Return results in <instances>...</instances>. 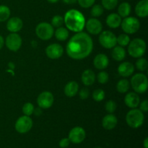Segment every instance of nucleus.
<instances>
[{"label": "nucleus", "instance_id": "9d476101", "mask_svg": "<svg viewBox=\"0 0 148 148\" xmlns=\"http://www.w3.org/2000/svg\"><path fill=\"white\" fill-rule=\"evenodd\" d=\"M21 37L16 33H12L7 36L5 40L6 46L12 51H17L22 46Z\"/></svg>", "mask_w": 148, "mask_h": 148}, {"label": "nucleus", "instance_id": "393cba45", "mask_svg": "<svg viewBox=\"0 0 148 148\" xmlns=\"http://www.w3.org/2000/svg\"><path fill=\"white\" fill-rule=\"evenodd\" d=\"M132 7L128 2H122L118 8V13L121 17H128L131 13Z\"/></svg>", "mask_w": 148, "mask_h": 148}, {"label": "nucleus", "instance_id": "f257e3e1", "mask_svg": "<svg viewBox=\"0 0 148 148\" xmlns=\"http://www.w3.org/2000/svg\"><path fill=\"white\" fill-rule=\"evenodd\" d=\"M93 42L86 33L79 32L74 35L66 45V53L71 59L80 60L88 57L92 51Z\"/></svg>", "mask_w": 148, "mask_h": 148}, {"label": "nucleus", "instance_id": "6e6552de", "mask_svg": "<svg viewBox=\"0 0 148 148\" xmlns=\"http://www.w3.org/2000/svg\"><path fill=\"white\" fill-rule=\"evenodd\" d=\"M99 43L105 49H113L116 43V36L109 30L101 32L99 36Z\"/></svg>", "mask_w": 148, "mask_h": 148}, {"label": "nucleus", "instance_id": "c85d7f7f", "mask_svg": "<svg viewBox=\"0 0 148 148\" xmlns=\"http://www.w3.org/2000/svg\"><path fill=\"white\" fill-rule=\"evenodd\" d=\"M130 42V38L127 33L120 34L118 37H116V43L121 47H125L128 46Z\"/></svg>", "mask_w": 148, "mask_h": 148}, {"label": "nucleus", "instance_id": "ea45409f", "mask_svg": "<svg viewBox=\"0 0 148 148\" xmlns=\"http://www.w3.org/2000/svg\"><path fill=\"white\" fill-rule=\"evenodd\" d=\"M69 144H70V141H69V138H63L59 141V147L61 148H66L69 147Z\"/></svg>", "mask_w": 148, "mask_h": 148}, {"label": "nucleus", "instance_id": "79ce46f5", "mask_svg": "<svg viewBox=\"0 0 148 148\" xmlns=\"http://www.w3.org/2000/svg\"><path fill=\"white\" fill-rule=\"evenodd\" d=\"M33 114L36 116H39L42 114V108L40 107H38V108H34V111H33Z\"/></svg>", "mask_w": 148, "mask_h": 148}, {"label": "nucleus", "instance_id": "20e7f679", "mask_svg": "<svg viewBox=\"0 0 148 148\" xmlns=\"http://www.w3.org/2000/svg\"><path fill=\"white\" fill-rule=\"evenodd\" d=\"M128 53L133 58H140L146 51V43L141 38H134L130 40L128 45Z\"/></svg>", "mask_w": 148, "mask_h": 148}, {"label": "nucleus", "instance_id": "a19ab883", "mask_svg": "<svg viewBox=\"0 0 148 148\" xmlns=\"http://www.w3.org/2000/svg\"><path fill=\"white\" fill-rule=\"evenodd\" d=\"M140 110H141L143 112H147L148 111V101L145 100L143 102L140 103Z\"/></svg>", "mask_w": 148, "mask_h": 148}, {"label": "nucleus", "instance_id": "39448f33", "mask_svg": "<svg viewBox=\"0 0 148 148\" xmlns=\"http://www.w3.org/2000/svg\"><path fill=\"white\" fill-rule=\"evenodd\" d=\"M131 85L137 93H145L148 88L147 76L143 73H137L131 79Z\"/></svg>", "mask_w": 148, "mask_h": 148}, {"label": "nucleus", "instance_id": "f8f14e48", "mask_svg": "<svg viewBox=\"0 0 148 148\" xmlns=\"http://www.w3.org/2000/svg\"><path fill=\"white\" fill-rule=\"evenodd\" d=\"M54 101L53 95L49 91H44L38 95L37 98V103L38 107L42 109H47L52 106Z\"/></svg>", "mask_w": 148, "mask_h": 148}, {"label": "nucleus", "instance_id": "09e8293b", "mask_svg": "<svg viewBox=\"0 0 148 148\" xmlns=\"http://www.w3.org/2000/svg\"><path fill=\"white\" fill-rule=\"evenodd\" d=\"M95 148H101V147H95Z\"/></svg>", "mask_w": 148, "mask_h": 148}, {"label": "nucleus", "instance_id": "412c9836", "mask_svg": "<svg viewBox=\"0 0 148 148\" xmlns=\"http://www.w3.org/2000/svg\"><path fill=\"white\" fill-rule=\"evenodd\" d=\"M106 22L108 27L116 29L121 25V17L117 13H111L106 17Z\"/></svg>", "mask_w": 148, "mask_h": 148}, {"label": "nucleus", "instance_id": "423d86ee", "mask_svg": "<svg viewBox=\"0 0 148 148\" xmlns=\"http://www.w3.org/2000/svg\"><path fill=\"white\" fill-rule=\"evenodd\" d=\"M36 33L40 40H48L51 38L54 34V29L50 23L43 22L36 26Z\"/></svg>", "mask_w": 148, "mask_h": 148}, {"label": "nucleus", "instance_id": "9b49d317", "mask_svg": "<svg viewBox=\"0 0 148 148\" xmlns=\"http://www.w3.org/2000/svg\"><path fill=\"white\" fill-rule=\"evenodd\" d=\"M86 132L81 127H75L70 130L69 133V140L74 144H79L85 140Z\"/></svg>", "mask_w": 148, "mask_h": 148}, {"label": "nucleus", "instance_id": "a211bd4d", "mask_svg": "<svg viewBox=\"0 0 148 148\" xmlns=\"http://www.w3.org/2000/svg\"><path fill=\"white\" fill-rule=\"evenodd\" d=\"M109 64V59L104 53H99L97 55L93 60V65L97 69H105Z\"/></svg>", "mask_w": 148, "mask_h": 148}, {"label": "nucleus", "instance_id": "a18cd8bd", "mask_svg": "<svg viewBox=\"0 0 148 148\" xmlns=\"http://www.w3.org/2000/svg\"><path fill=\"white\" fill-rule=\"evenodd\" d=\"M143 145H144V148H148V138L146 137L144 140V143H143Z\"/></svg>", "mask_w": 148, "mask_h": 148}, {"label": "nucleus", "instance_id": "cd10ccee", "mask_svg": "<svg viewBox=\"0 0 148 148\" xmlns=\"http://www.w3.org/2000/svg\"><path fill=\"white\" fill-rule=\"evenodd\" d=\"M11 14L10 8L6 5H0V23L5 22L10 18Z\"/></svg>", "mask_w": 148, "mask_h": 148}, {"label": "nucleus", "instance_id": "49530a36", "mask_svg": "<svg viewBox=\"0 0 148 148\" xmlns=\"http://www.w3.org/2000/svg\"><path fill=\"white\" fill-rule=\"evenodd\" d=\"M49 3H51V4H55V3H57L58 1H59L60 0H47Z\"/></svg>", "mask_w": 148, "mask_h": 148}, {"label": "nucleus", "instance_id": "bb28decb", "mask_svg": "<svg viewBox=\"0 0 148 148\" xmlns=\"http://www.w3.org/2000/svg\"><path fill=\"white\" fill-rule=\"evenodd\" d=\"M130 88V82L128 79H120L116 84V90L120 93H125Z\"/></svg>", "mask_w": 148, "mask_h": 148}, {"label": "nucleus", "instance_id": "dca6fc26", "mask_svg": "<svg viewBox=\"0 0 148 148\" xmlns=\"http://www.w3.org/2000/svg\"><path fill=\"white\" fill-rule=\"evenodd\" d=\"M117 71H118V73L120 76L127 77L132 75V74L134 73V66L132 64L129 62H122L118 66Z\"/></svg>", "mask_w": 148, "mask_h": 148}, {"label": "nucleus", "instance_id": "a878e982", "mask_svg": "<svg viewBox=\"0 0 148 148\" xmlns=\"http://www.w3.org/2000/svg\"><path fill=\"white\" fill-rule=\"evenodd\" d=\"M56 38L60 41H64L69 37V31L66 28L63 27H57L56 31L54 32Z\"/></svg>", "mask_w": 148, "mask_h": 148}, {"label": "nucleus", "instance_id": "f3484780", "mask_svg": "<svg viewBox=\"0 0 148 148\" xmlns=\"http://www.w3.org/2000/svg\"><path fill=\"white\" fill-rule=\"evenodd\" d=\"M124 103L127 107L130 108H136L140 103V96L137 92H131L126 95L124 98Z\"/></svg>", "mask_w": 148, "mask_h": 148}, {"label": "nucleus", "instance_id": "c9c22d12", "mask_svg": "<svg viewBox=\"0 0 148 148\" xmlns=\"http://www.w3.org/2000/svg\"><path fill=\"white\" fill-rule=\"evenodd\" d=\"M116 108L117 105L116 103V102L114 101H111H111H107L105 105L106 111L108 113H109V114H113L116 110Z\"/></svg>", "mask_w": 148, "mask_h": 148}, {"label": "nucleus", "instance_id": "c756f323", "mask_svg": "<svg viewBox=\"0 0 148 148\" xmlns=\"http://www.w3.org/2000/svg\"><path fill=\"white\" fill-rule=\"evenodd\" d=\"M103 13V7L101 4H95L92 6V9H91L90 14L93 17L96 18V17L101 16Z\"/></svg>", "mask_w": 148, "mask_h": 148}, {"label": "nucleus", "instance_id": "ddd939ff", "mask_svg": "<svg viewBox=\"0 0 148 148\" xmlns=\"http://www.w3.org/2000/svg\"><path fill=\"white\" fill-rule=\"evenodd\" d=\"M64 53V49L59 43L49 45L46 49V56L51 59H57L62 57Z\"/></svg>", "mask_w": 148, "mask_h": 148}, {"label": "nucleus", "instance_id": "58836bf2", "mask_svg": "<svg viewBox=\"0 0 148 148\" xmlns=\"http://www.w3.org/2000/svg\"><path fill=\"white\" fill-rule=\"evenodd\" d=\"M79 98H80L82 100L87 99V98H88V97H89L90 95L89 90H88L87 88H82V89L79 91Z\"/></svg>", "mask_w": 148, "mask_h": 148}, {"label": "nucleus", "instance_id": "4c0bfd02", "mask_svg": "<svg viewBox=\"0 0 148 148\" xmlns=\"http://www.w3.org/2000/svg\"><path fill=\"white\" fill-rule=\"evenodd\" d=\"M79 6L82 8H89L92 7L95 3V0H77Z\"/></svg>", "mask_w": 148, "mask_h": 148}, {"label": "nucleus", "instance_id": "72a5a7b5", "mask_svg": "<svg viewBox=\"0 0 148 148\" xmlns=\"http://www.w3.org/2000/svg\"><path fill=\"white\" fill-rule=\"evenodd\" d=\"M34 108V106L31 103H25L23 106V113L25 116H30L33 114Z\"/></svg>", "mask_w": 148, "mask_h": 148}, {"label": "nucleus", "instance_id": "de8ad7c7", "mask_svg": "<svg viewBox=\"0 0 148 148\" xmlns=\"http://www.w3.org/2000/svg\"><path fill=\"white\" fill-rule=\"evenodd\" d=\"M9 66H10V68H11V69H14V64H13L12 63V62H10V64H9Z\"/></svg>", "mask_w": 148, "mask_h": 148}, {"label": "nucleus", "instance_id": "4be33fe9", "mask_svg": "<svg viewBox=\"0 0 148 148\" xmlns=\"http://www.w3.org/2000/svg\"><path fill=\"white\" fill-rule=\"evenodd\" d=\"M82 83L86 86H90L93 85L95 81V75L91 69H86L84 71L81 77Z\"/></svg>", "mask_w": 148, "mask_h": 148}, {"label": "nucleus", "instance_id": "473e14b6", "mask_svg": "<svg viewBox=\"0 0 148 148\" xmlns=\"http://www.w3.org/2000/svg\"><path fill=\"white\" fill-rule=\"evenodd\" d=\"M136 66H137V69L144 72L147 69L148 67V62L144 58H138V60L136 62Z\"/></svg>", "mask_w": 148, "mask_h": 148}, {"label": "nucleus", "instance_id": "37998d69", "mask_svg": "<svg viewBox=\"0 0 148 148\" xmlns=\"http://www.w3.org/2000/svg\"><path fill=\"white\" fill-rule=\"evenodd\" d=\"M65 4H75L76 1H77V0H62Z\"/></svg>", "mask_w": 148, "mask_h": 148}, {"label": "nucleus", "instance_id": "f03ea898", "mask_svg": "<svg viewBox=\"0 0 148 148\" xmlns=\"http://www.w3.org/2000/svg\"><path fill=\"white\" fill-rule=\"evenodd\" d=\"M64 22L67 29L75 33L82 32L86 23L85 16L82 13L75 9L69 10L65 13Z\"/></svg>", "mask_w": 148, "mask_h": 148}, {"label": "nucleus", "instance_id": "aec40b11", "mask_svg": "<svg viewBox=\"0 0 148 148\" xmlns=\"http://www.w3.org/2000/svg\"><path fill=\"white\" fill-rule=\"evenodd\" d=\"M135 13L138 17H146L148 15V0H141L135 7Z\"/></svg>", "mask_w": 148, "mask_h": 148}, {"label": "nucleus", "instance_id": "b1692460", "mask_svg": "<svg viewBox=\"0 0 148 148\" xmlns=\"http://www.w3.org/2000/svg\"><path fill=\"white\" fill-rule=\"evenodd\" d=\"M111 56L114 60L117 62H121L123 61L126 57V51L124 47L118 46H114L111 52Z\"/></svg>", "mask_w": 148, "mask_h": 148}, {"label": "nucleus", "instance_id": "6ab92c4d", "mask_svg": "<svg viewBox=\"0 0 148 148\" xmlns=\"http://www.w3.org/2000/svg\"><path fill=\"white\" fill-rule=\"evenodd\" d=\"M118 124V119L114 114H109L103 117L102 120V126L105 130H111L115 128Z\"/></svg>", "mask_w": 148, "mask_h": 148}, {"label": "nucleus", "instance_id": "7c9ffc66", "mask_svg": "<svg viewBox=\"0 0 148 148\" xmlns=\"http://www.w3.org/2000/svg\"><path fill=\"white\" fill-rule=\"evenodd\" d=\"M102 7L108 10H114L117 6L119 0H102Z\"/></svg>", "mask_w": 148, "mask_h": 148}, {"label": "nucleus", "instance_id": "0eeeda50", "mask_svg": "<svg viewBox=\"0 0 148 148\" xmlns=\"http://www.w3.org/2000/svg\"><path fill=\"white\" fill-rule=\"evenodd\" d=\"M121 28L127 34H134L137 33L140 27V23L138 19L134 17H127L121 20Z\"/></svg>", "mask_w": 148, "mask_h": 148}, {"label": "nucleus", "instance_id": "7ed1b4c3", "mask_svg": "<svg viewBox=\"0 0 148 148\" xmlns=\"http://www.w3.org/2000/svg\"><path fill=\"white\" fill-rule=\"evenodd\" d=\"M145 116L140 109L132 108L127 113L126 116V121L129 127L133 129H137L141 127L144 123Z\"/></svg>", "mask_w": 148, "mask_h": 148}, {"label": "nucleus", "instance_id": "2f4dec72", "mask_svg": "<svg viewBox=\"0 0 148 148\" xmlns=\"http://www.w3.org/2000/svg\"><path fill=\"white\" fill-rule=\"evenodd\" d=\"M105 95L106 94L103 90L97 89L93 91L92 96L94 101H97V102H101L105 98Z\"/></svg>", "mask_w": 148, "mask_h": 148}, {"label": "nucleus", "instance_id": "4468645a", "mask_svg": "<svg viewBox=\"0 0 148 148\" xmlns=\"http://www.w3.org/2000/svg\"><path fill=\"white\" fill-rule=\"evenodd\" d=\"M85 27L88 33L92 35H98L102 32L103 25L98 19L90 18L85 23Z\"/></svg>", "mask_w": 148, "mask_h": 148}, {"label": "nucleus", "instance_id": "c03bdc74", "mask_svg": "<svg viewBox=\"0 0 148 148\" xmlns=\"http://www.w3.org/2000/svg\"><path fill=\"white\" fill-rule=\"evenodd\" d=\"M4 38H3L2 36H0V50L2 49V47L4 46Z\"/></svg>", "mask_w": 148, "mask_h": 148}, {"label": "nucleus", "instance_id": "2eb2a0df", "mask_svg": "<svg viewBox=\"0 0 148 148\" xmlns=\"http://www.w3.org/2000/svg\"><path fill=\"white\" fill-rule=\"evenodd\" d=\"M23 20L18 17H11L7 23V29L11 33H17L23 28Z\"/></svg>", "mask_w": 148, "mask_h": 148}, {"label": "nucleus", "instance_id": "e433bc0d", "mask_svg": "<svg viewBox=\"0 0 148 148\" xmlns=\"http://www.w3.org/2000/svg\"><path fill=\"white\" fill-rule=\"evenodd\" d=\"M108 79H109L108 74L104 71L99 72L97 75V79H98V82L101 84H106L108 81Z\"/></svg>", "mask_w": 148, "mask_h": 148}, {"label": "nucleus", "instance_id": "1a4fd4ad", "mask_svg": "<svg viewBox=\"0 0 148 148\" xmlns=\"http://www.w3.org/2000/svg\"><path fill=\"white\" fill-rule=\"evenodd\" d=\"M15 130L20 134H25L28 132L33 127V120L30 116H23L18 118L15 123Z\"/></svg>", "mask_w": 148, "mask_h": 148}, {"label": "nucleus", "instance_id": "f704fd0d", "mask_svg": "<svg viewBox=\"0 0 148 148\" xmlns=\"http://www.w3.org/2000/svg\"><path fill=\"white\" fill-rule=\"evenodd\" d=\"M64 23V18L61 15H55L53 16L51 20V25L53 27H62V25Z\"/></svg>", "mask_w": 148, "mask_h": 148}, {"label": "nucleus", "instance_id": "5701e85b", "mask_svg": "<svg viewBox=\"0 0 148 148\" xmlns=\"http://www.w3.org/2000/svg\"><path fill=\"white\" fill-rule=\"evenodd\" d=\"M79 90V85L75 81H71L68 82L64 88V94L69 98L75 96Z\"/></svg>", "mask_w": 148, "mask_h": 148}]
</instances>
